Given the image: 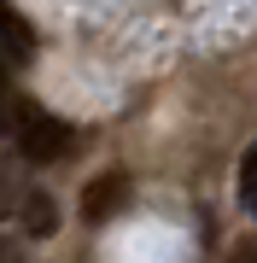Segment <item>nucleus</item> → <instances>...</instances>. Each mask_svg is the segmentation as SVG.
I'll list each match as a JSON object with an SVG mask.
<instances>
[{
    "label": "nucleus",
    "instance_id": "1",
    "mask_svg": "<svg viewBox=\"0 0 257 263\" xmlns=\"http://www.w3.org/2000/svg\"><path fill=\"white\" fill-rule=\"evenodd\" d=\"M0 129L12 135V146H18L29 164H65L70 146H76V129H70L65 117L41 111V105L24 100V94H6V100H0Z\"/></svg>",
    "mask_w": 257,
    "mask_h": 263
},
{
    "label": "nucleus",
    "instance_id": "2",
    "mask_svg": "<svg viewBox=\"0 0 257 263\" xmlns=\"http://www.w3.org/2000/svg\"><path fill=\"white\" fill-rule=\"evenodd\" d=\"M123 199H129V176H123V170L94 176V181L82 187V216H88V222H105V216L123 211Z\"/></svg>",
    "mask_w": 257,
    "mask_h": 263
},
{
    "label": "nucleus",
    "instance_id": "3",
    "mask_svg": "<svg viewBox=\"0 0 257 263\" xmlns=\"http://www.w3.org/2000/svg\"><path fill=\"white\" fill-rule=\"evenodd\" d=\"M58 228V211H53V199H41V193H24V234L29 240H47Z\"/></svg>",
    "mask_w": 257,
    "mask_h": 263
},
{
    "label": "nucleus",
    "instance_id": "4",
    "mask_svg": "<svg viewBox=\"0 0 257 263\" xmlns=\"http://www.w3.org/2000/svg\"><path fill=\"white\" fill-rule=\"evenodd\" d=\"M0 41H6V47L18 53V59H24V53H35V29H29L18 12L6 6V0H0Z\"/></svg>",
    "mask_w": 257,
    "mask_h": 263
},
{
    "label": "nucleus",
    "instance_id": "5",
    "mask_svg": "<svg viewBox=\"0 0 257 263\" xmlns=\"http://www.w3.org/2000/svg\"><path fill=\"white\" fill-rule=\"evenodd\" d=\"M240 205H246V211H257V146L240 158Z\"/></svg>",
    "mask_w": 257,
    "mask_h": 263
},
{
    "label": "nucleus",
    "instance_id": "6",
    "mask_svg": "<svg viewBox=\"0 0 257 263\" xmlns=\"http://www.w3.org/2000/svg\"><path fill=\"white\" fill-rule=\"evenodd\" d=\"M222 263H257V240H246V246H234V252L222 257Z\"/></svg>",
    "mask_w": 257,
    "mask_h": 263
},
{
    "label": "nucleus",
    "instance_id": "7",
    "mask_svg": "<svg viewBox=\"0 0 257 263\" xmlns=\"http://www.w3.org/2000/svg\"><path fill=\"white\" fill-rule=\"evenodd\" d=\"M0 263H12V252H6V246H0Z\"/></svg>",
    "mask_w": 257,
    "mask_h": 263
}]
</instances>
